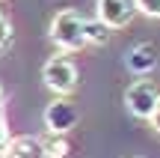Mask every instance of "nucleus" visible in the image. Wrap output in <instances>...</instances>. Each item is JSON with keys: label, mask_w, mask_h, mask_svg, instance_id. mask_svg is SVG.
I'll list each match as a JSON object with an SVG mask.
<instances>
[{"label": "nucleus", "mask_w": 160, "mask_h": 158, "mask_svg": "<svg viewBox=\"0 0 160 158\" xmlns=\"http://www.w3.org/2000/svg\"><path fill=\"white\" fill-rule=\"evenodd\" d=\"M86 18H80L74 9H62L53 15L51 21V39L57 42L62 51H80L86 45V33H83Z\"/></svg>", "instance_id": "nucleus-1"}, {"label": "nucleus", "mask_w": 160, "mask_h": 158, "mask_svg": "<svg viewBox=\"0 0 160 158\" xmlns=\"http://www.w3.org/2000/svg\"><path fill=\"white\" fill-rule=\"evenodd\" d=\"M42 78H45V84L59 95V99H62V95H68L71 90L77 87V66L71 63V57L57 54V57H51V60L45 63Z\"/></svg>", "instance_id": "nucleus-2"}, {"label": "nucleus", "mask_w": 160, "mask_h": 158, "mask_svg": "<svg viewBox=\"0 0 160 158\" xmlns=\"http://www.w3.org/2000/svg\"><path fill=\"white\" fill-rule=\"evenodd\" d=\"M157 99H160V93H157V87L151 81H133L131 87L125 90L128 111H131L133 117H139V119H151V113H154V107H157Z\"/></svg>", "instance_id": "nucleus-3"}, {"label": "nucleus", "mask_w": 160, "mask_h": 158, "mask_svg": "<svg viewBox=\"0 0 160 158\" xmlns=\"http://www.w3.org/2000/svg\"><path fill=\"white\" fill-rule=\"evenodd\" d=\"M137 12L139 9L133 0H98V21H104L110 30L128 27Z\"/></svg>", "instance_id": "nucleus-4"}, {"label": "nucleus", "mask_w": 160, "mask_h": 158, "mask_svg": "<svg viewBox=\"0 0 160 158\" xmlns=\"http://www.w3.org/2000/svg\"><path fill=\"white\" fill-rule=\"evenodd\" d=\"M45 125L51 134H65V131H71L77 125V107L71 105L68 99H57L48 105L45 111Z\"/></svg>", "instance_id": "nucleus-5"}, {"label": "nucleus", "mask_w": 160, "mask_h": 158, "mask_svg": "<svg viewBox=\"0 0 160 158\" xmlns=\"http://www.w3.org/2000/svg\"><path fill=\"white\" fill-rule=\"evenodd\" d=\"M128 69L133 72V75H148L151 69L157 66V51L154 45H148V42H142V45H133L131 51H128Z\"/></svg>", "instance_id": "nucleus-6"}, {"label": "nucleus", "mask_w": 160, "mask_h": 158, "mask_svg": "<svg viewBox=\"0 0 160 158\" xmlns=\"http://www.w3.org/2000/svg\"><path fill=\"white\" fill-rule=\"evenodd\" d=\"M0 158H48L39 137H15Z\"/></svg>", "instance_id": "nucleus-7"}, {"label": "nucleus", "mask_w": 160, "mask_h": 158, "mask_svg": "<svg viewBox=\"0 0 160 158\" xmlns=\"http://www.w3.org/2000/svg\"><path fill=\"white\" fill-rule=\"evenodd\" d=\"M83 33H86V45H107L113 30H110L104 21H98V18H86Z\"/></svg>", "instance_id": "nucleus-8"}, {"label": "nucleus", "mask_w": 160, "mask_h": 158, "mask_svg": "<svg viewBox=\"0 0 160 158\" xmlns=\"http://www.w3.org/2000/svg\"><path fill=\"white\" fill-rule=\"evenodd\" d=\"M42 146H45V155L48 158H65L68 155V143H65V134H51L48 131L45 137H39Z\"/></svg>", "instance_id": "nucleus-9"}, {"label": "nucleus", "mask_w": 160, "mask_h": 158, "mask_svg": "<svg viewBox=\"0 0 160 158\" xmlns=\"http://www.w3.org/2000/svg\"><path fill=\"white\" fill-rule=\"evenodd\" d=\"M12 143V134H9V123H6V111L0 105V155L6 152V146Z\"/></svg>", "instance_id": "nucleus-10"}, {"label": "nucleus", "mask_w": 160, "mask_h": 158, "mask_svg": "<svg viewBox=\"0 0 160 158\" xmlns=\"http://www.w3.org/2000/svg\"><path fill=\"white\" fill-rule=\"evenodd\" d=\"M9 45H12V24H9L6 15H0V54H3Z\"/></svg>", "instance_id": "nucleus-11"}, {"label": "nucleus", "mask_w": 160, "mask_h": 158, "mask_svg": "<svg viewBox=\"0 0 160 158\" xmlns=\"http://www.w3.org/2000/svg\"><path fill=\"white\" fill-rule=\"evenodd\" d=\"M133 3H137L139 12H145L151 18H160V0H133Z\"/></svg>", "instance_id": "nucleus-12"}, {"label": "nucleus", "mask_w": 160, "mask_h": 158, "mask_svg": "<svg viewBox=\"0 0 160 158\" xmlns=\"http://www.w3.org/2000/svg\"><path fill=\"white\" fill-rule=\"evenodd\" d=\"M151 125L160 131V99H157V107H154V113H151Z\"/></svg>", "instance_id": "nucleus-13"}, {"label": "nucleus", "mask_w": 160, "mask_h": 158, "mask_svg": "<svg viewBox=\"0 0 160 158\" xmlns=\"http://www.w3.org/2000/svg\"><path fill=\"white\" fill-rule=\"evenodd\" d=\"M0 105H3V90H0Z\"/></svg>", "instance_id": "nucleus-14"}]
</instances>
